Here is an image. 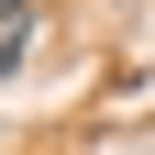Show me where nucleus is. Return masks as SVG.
<instances>
[{"mask_svg": "<svg viewBox=\"0 0 155 155\" xmlns=\"http://www.w3.org/2000/svg\"><path fill=\"white\" fill-rule=\"evenodd\" d=\"M11 11H22V0H11Z\"/></svg>", "mask_w": 155, "mask_h": 155, "instance_id": "1", "label": "nucleus"}]
</instances>
